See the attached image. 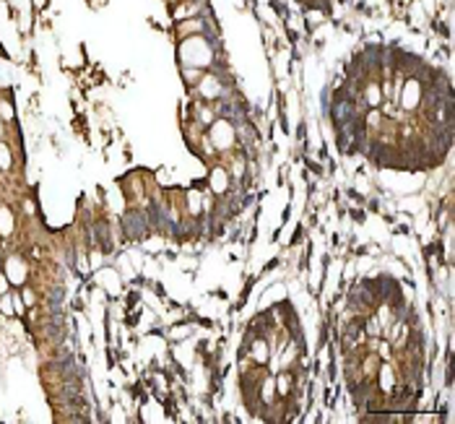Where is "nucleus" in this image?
<instances>
[{
    "label": "nucleus",
    "mask_w": 455,
    "mask_h": 424,
    "mask_svg": "<svg viewBox=\"0 0 455 424\" xmlns=\"http://www.w3.org/2000/svg\"><path fill=\"white\" fill-rule=\"evenodd\" d=\"M3 273L8 276V281H11V287H16V284H23L26 281V265H23V260L18 255H11L3 260Z\"/></svg>",
    "instance_id": "obj_2"
},
{
    "label": "nucleus",
    "mask_w": 455,
    "mask_h": 424,
    "mask_svg": "<svg viewBox=\"0 0 455 424\" xmlns=\"http://www.w3.org/2000/svg\"><path fill=\"white\" fill-rule=\"evenodd\" d=\"M122 232H125V237H130V240H141V237L149 235V221H146V213L144 211H125L122 213Z\"/></svg>",
    "instance_id": "obj_1"
},
{
    "label": "nucleus",
    "mask_w": 455,
    "mask_h": 424,
    "mask_svg": "<svg viewBox=\"0 0 455 424\" xmlns=\"http://www.w3.org/2000/svg\"><path fill=\"white\" fill-rule=\"evenodd\" d=\"M0 164H3V167H8V164H11V154H8L6 146H0Z\"/></svg>",
    "instance_id": "obj_3"
},
{
    "label": "nucleus",
    "mask_w": 455,
    "mask_h": 424,
    "mask_svg": "<svg viewBox=\"0 0 455 424\" xmlns=\"http://www.w3.org/2000/svg\"><path fill=\"white\" fill-rule=\"evenodd\" d=\"M0 271H3V255H0Z\"/></svg>",
    "instance_id": "obj_4"
}]
</instances>
